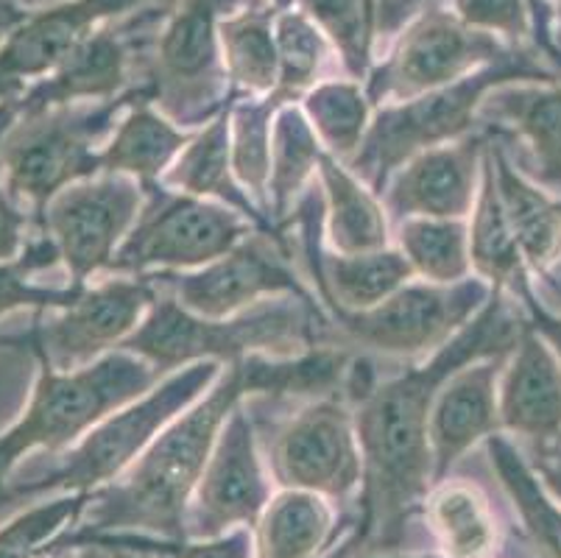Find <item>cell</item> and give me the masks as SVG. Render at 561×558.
Returning <instances> with one entry per match:
<instances>
[{
	"label": "cell",
	"mask_w": 561,
	"mask_h": 558,
	"mask_svg": "<svg viewBox=\"0 0 561 558\" xmlns=\"http://www.w3.org/2000/svg\"><path fill=\"white\" fill-rule=\"evenodd\" d=\"M302 112L308 115L324 151L350 162L364 146L371 126V101L358 81H324L305 95Z\"/></svg>",
	"instance_id": "35"
},
{
	"label": "cell",
	"mask_w": 561,
	"mask_h": 558,
	"mask_svg": "<svg viewBox=\"0 0 561 558\" xmlns=\"http://www.w3.org/2000/svg\"><path fill=\"white\" fill-rule=\"evenodd\" d=\"M294 7L328 37L352 79H369L377 25L364 0H294Z\"/></svg>",
	"instance_id": "38"
},
{
	"label": "cell",
	"mask_w": 561,
	"mask_h": 558,
	"mask_svg": "<svg viewBox=\"0 0 561 558\" xmlns=\"http://www.w3.org/2000/svg\"><path fill=\"white\" fill-rule=\"evenodd\" d=\"M450 9L469 29L523 45L534 37V20L525 0H450Z\"/></svg>",
	"instance_id": "40"
},
{
	"label": "cell",
	"mask_w": 561,
	"mask_h": 558,
	"mask_svg": "<svg viewBox=\"0 0 561 558\" xmlns=\"http://www.w3.org/2000/svg\"><path fill=\"white\" fill-rule=\"evenodd\" d=\"M400 252L413 276L433 285L469 280V229L453 218H408L400 224Z\"/></svg>",
	"instance_id": "34"
},
{
	"label": "cell",
	"mask_w": 561,
	"mask_h": 558,
	"mask_svg": "<svg viewBox=\"0 0 561 558\" xmlns=\"http://www.w3.org/2000/svg\"><path fill=\"white\" fill-rule=\"evenodd\" d=\"M268 500L272 489L263 472L252 419L238 406L218 433L193 491L185 539H216L238 528H254Z\"/></svg>",
	"instance_id": "16"
},
{
	"label": "cell",
	"mask_w": 561,
	"mask_h": 558,
	"mask_svg": "<svg viewBox=\"0 0 561 558\" xmlns=\"http://www.w3.org/2000/svg\"><path fill=\"white\" fill-rule=\"evenodd\" d=\"M324 146L316 137L308 115L299 106H279L272 123V173H268V218L272 224L283 221L294 209L299 193L310 182Z\"/></svg>",
	"instance_id": "32"
},
{
	"label": "cell",
	"mask_w": 561,
	"mask_h": 558,
	"mask_svg": "<svg viewBox=\"0 0 561 558\" xmlns=\"http://www.w3.org/2000/svg\"><path fill=\"white\" fill-rule=\"evenodd\" d=\"M59 263L54 243L48 235L28 240L23 254L14 260H0V319L18 310H65L76 301L84 285H70V288H45V285L32 283V276L37 271L50 269Z\"/></svg>",
	"instance_id": "37"
},
{
	"label": "cell",
	"mask_w": 561,
	"mask_h": 558,
	"mask_svg": "<svg viewBox=\"0 0 561 558\" xmlns=\"http://www.w3.org/2000/svg\"><path fill=\"white\" fill-rule=\"evenodd\" d=\"M425 514L445 556L492 558L497 553L494 514L476 486L438 480V489L425 500Z\"/></svg>",
	"instance_id": "31"
},
{
	"label": "cell",
	"mask_w": 561,
	"mask_h": 558,
	"mask_svg": "<svg viewBox=\"0 0 561 558\" xmlns=\"http://www.w3.org/2000/svg\"><path fill=\"white\" fill-rule=\"evenodd\" d=\"M517 54L503 39L469 29L436 0H427L420 12L408 20L394 48L380 68L369 73L366 95L375 104H397L425 92L467 79L478 70L497 65Z\"/></svg>",
	"instance_id": "10"
},
{
	"label": "cell",
	"mask_w": 561,
	"mask_h": 558,
	"mask_svg": "<svg viewBox=\"0 0 561 558\" xmlns=\"http://www.w3.org/2000/svg\"><path fill=\"white\" fill-rule=\"evenodd\" d=\"M486 148V137L472 132L456 143L416 153L386 184V213L400 224L408 218L463 221L481 191Z\"/></svg>",
	"instance_id": "18"
},
{
	"label": "cell",
	"mask_w": 561,
	"mask_h": 558,
	"mask_svg": "<svg viewBox=\"0 0 561 558\" xmlns=\"http://www.w3.org/2000/svg\"><path fill=\"white\" fill-rule=\"evenodd\" d=\"M503 355L478 357L447 377L433 399L427 442H431L433 475L445 480L458 460L483 439L500 433L497 388L500 372L506 363Z\"/></svg>",
	"instance_id": "20"
},
{
	"label": "cell",
	"mask_w": 561,
	"mask_h": 558,
	"mask_svg": "<svg viewBox=\"0 0 561 558\" xmlns=\"http://www.w3.org/2000/svg\"><path fill=\"white\" fill-rule=\"evenodd\" d=\"M157 291L151 276L140 280H106L95 288H81L65 310H54L48 324H34L23 338H7V344H25L48 357L56 368H79L124 346L126 338L142 324Z\"/></svg>",
	"instance_id": "13"
},
{
	"label": "cell",
	"mask_w": 561,
	"mask_h": 558,
	"mask_svg": "<svg viewBox=\"0 0 561 558\" xmlns=\"http://www.w3.org/2000/svg\"><path fill=\"white\" fill-rule=\"evenodd\" d=\"M28 9H23L18 0H0V45L12 37L14 31L28 20Z\"/></svg>",
	"instance_id": "44"
},
{
	"label": "cell",
	"mask_w": 561,
	"mask_h": 558,
	"mask_svg": "<svg viewBox=\"0 0 561 558\" xmlns=\"http://www.w3.org/2000/svg\"><path fill=\"white\" fill-rule=\"evenodd\" d=\"M274 95L238 99L229 106L232 173L243 191L268 218V173H272V123L279 110ZM272 221V218H268Z\"/></svg>",
	"instance_id": "33"
},
{
	"label": "cell",
	"mask_w": 561,
	"mask_h": 558,
	"mask_svg": "<svg viewBox=\"0 0 561 558\" xmlns=\"http://www.w3.org/2000/svg\"><path fill=\"white\" fill-rule=\"evenodd\" d=\"M272 469L285 489L344 500L364 480L355 411L339 397H321L290 419L272 447Z\"/></svg>",
	"instance_id": "14"
},
{
	"label": "cell",
	"mask_w": 561,
	"mask_h": 558,
	"mask_svg": "<svg viewBox=\"0 0 561 558\" xmlns=\"http://www.w3.org/2000/svg\"><path fill=\"white\" fill-rule=\"evenodd\" d=\"M221 377V363H193L173 372L140 399L110 413L68 453L54 472L28 483L0 486V505L39 494H93L117 480L140 458L162 430L210 391Z\"/></svg>",
	"instance_id": "7"
},
{
	"label": "cell",
	"mask_w": 561,
	"mask_h": 558,
	"mask_svg": "<svg viewBox=\"0 0 561 558\" xmlns=\"http://www.w3.org/2000/svg\"><path fill=\"white\" fill-rule=\"evenodd\" d=\"M149 18L129 14L121 23L101 25L95 34L84 39L68 59L50 76L37 81L18 99L20 115L43 112L50 106L68 104H99L126 95L124 87L129 84L131 61H135V43L142 25Z\"/></svg>",
	"instance_id": "19"
},
{
	"label": "cell",
	"mask_w": 561,
	"mask_h": 558,
	"mask_svg": "<svg viewBox=\"0 0 561 558\" xmlns=\"http://www.w3.org/2000/svg\"><path fill=\"white\" fill-rule=\"evenodd\" d=\"M50 558H112L110 547H101V545H70V547H59L54 550Z\"/></svg>",
	"instance_id": "45"
},
{
	"label": "cell",
	"mask_w": 561,
	"mask_h": 558,
	"mask_svg": "<svg viewBox=\"0 0 561 558\" xmlns=\"http://www.w3.org/2000/svg\"><path fill=\"white\" fill-rule=\"evenodd\" d=\"M310 310L313 305L290 296L260 301L229 319H204L168 296L151 305L121 350L149 361L160 375L193 363H238L252 355L294 357V352H308L313 344Z\"/></svg>",
	"instance_id": "4"
},
{
	"label": "cell",
	"mask_w": 561,
	"mask_h": 558,
	"mask_svg": "<svg viewBox=\"0 0 561 558\" xmlns=\"http://www.w3.org/2000/svg\"><path fill=\"white\" fill-rule=\"evenodd\" d=\"M366 9H369V14L375 18V25H377V12H380V7H377V0H364Z\"/></svg>",
	"instance_id": "51"
},
{
	"label": "cell",
	"mask_w": 561,
	"mask_h": 558,
	"mask_svg": "<svg viewBox=\"0 0 561 558\" xmlns=\"http://www.w3.org/2000/svg\"><path fill=\"white\" fill-rule=\"evenodd\" d=\"M135 90L99 104L50 106L12 121L0 137V182L39 221L50 198L101 173V148L115 132Z\"/></svg>",
	"instance_id": "6"
},
{
	"label": "cell",
	"mask_w": 561,
	"mask_h": 558,
	"mask_svg": "<svg viewBox=\"0 0 561 558\" xmlns=\"http://www.w3.org/2000/svg\"><path fill=\"white\" fill-rule=\"evenodd\" d=\"M380 558H450V556H380Z\"/></svg>",
	"instance_id": "52"
},
{
	"label": "cell",
	"mask_w": 561,
	"mask_h": 558,
	"mask_svg": "<svg viewBox=\"0 0 561 558\" xmlns=\"http://www.w3.org/2000/svg\"><path fill=\"white\" fill-rule=\"evenodd\" d=\"M90 505V494H59L9 520L0 528V558H39L56 534Z\"/></svg>",
	"instance_id": "39"
},
{
	"label": "cell",
	"mask_w": 561,
	"mask_h": 558,
	"mask_svg": "<svg viewBox=\"0 0 561 558\" xmlns=\"http://www.w3.org/2000/svg\"><path fill=\"white\" fill-rule=\"evenodd\" d=\"M481 115L494 117L528 146L539 184H561V84L497 87L486 95Z\"/></svg>",
	"instance_id": "24"
},
{
	"label": "cell",
	"mask_w": 561,
	"mask_h": 558,
	"mask_svg": "<svg viewBox=\"0 0 561 558\" xmlns=\"http://www.w3.org/2000/svg\"><path fill=\"white\" fill-rule=\"evenodd\" d=\"M355 550H358V536H355V525H352L350 536H346V539H341V545H335L333 550L324 553V556H319V558H352V553Z\"/></svg>",
	"instance_id": "46"
},
{
	"label": "cell",
	"mask_w": 561,
	"mask_h": 558,
	"mask_svg": "<svg viewBox=\"0 0 561 558\" xmlns=\"http://www.w3.org/2000/svg\"><path fill=\"white\" fill-rule=\"evenodd\" d=\"M249 394H254V386L247 361L229 363L207 397L173 419L121 478L90 494L84 511L90 522L73 536L142 531L151 539H185L187 505L198 478L218 433Z\"/></svg>",
	"instance_id": "2"
},
{
	"label": "cell",
	"mask_w": 561,
	"mask_h": 558,
	"mask_svg": "<svg viewBox=\"0 0 561 558\" xmlns=\"http://www.w3.org/2000/svg\"><path fill=\"white\" fill-rule=\"evenodd\" d=\"M151 0H62L28 20L0 45V101H18L54 73L101 25L135 14Z\"/></svg>",
	"instance_id": "17"
},
{
	"label": "cell",
	"mask_w": 561,
	"mask_h": 558,
	"mask_svg": "<svg viewBox=\"0 0 561 558\" xmlns=\"http://www.w3.org/2000/svg\"><path fill=\"white\" fill-rule=\"evenodd\" d=\"M489 153H492L500 198L525 265L537 274H550V269L561 260V202L550 198L542 184L517 171L503 148L489 143Z\"/></svg>",
	"instance_id": "26"
},
{
	"label": "cell",
	"mask_w": 561,
	"mask_h": 558,
	"mask_svg": "<svg viewBox=\"0 0 561 558\" xmlns=\"http://www.w3.org/2000/svg\"><path fill=\"white\" fill-rule=\"evenodd\" d=\"M517 299L523 301L525 321H528L530 330L542 338L545 344L550 346V352L556 355V361L561 363V314H553V310H548L545 305H539L534 288H525Z\"/></svg>",
	"instance_id": "42"
},
{
	"label": "cell",
	"mask_w": 561,
	"mask_h": 558,
	"mask_svg": "<svg viewBox=\"0 0 561 558\" xmlns=\"http://www.w3.org/2000/svg\"><path fill=\"white\" fill-rule=\"evenodd\" d=\"M234 99H238V95H234ZM232 101H229L202 132H196V135L191 137V143L182 148L176 162L168 168L162 182H165V187H171V191L187 193V196L196 198H207V202L227 204V207L238 209L243 218H249L260 232L279 238L274 224L268 221L263 209L249 198V193L243 191L232 173V143H229V106H232Z\"/></svg>",
	"instance_id": "22"
},
{
	"label": "cell",
	"mask_w": 561,
	"mask_h": 558,
	"mask_svg": "<svg viewBox=\"0 0 561 558\" xmlns=\"http://www.w3.org/2000/svg\"><path fill=\"white\" fill-rule=\"evenodd\" d=\"M146 202V187L131 176L99 173L65 187L50 198L39 227L54 243L73 285H87L99 271H110L117 249L135 227Z\"/></svg>",
	"instance_id": "12"
},
{
	"label": "cell",
	"mask_w": 561,
	"mask_h": 558,
	"mask_svg": "<svg viewBox=\"0 0 561 558\" xmlns=\"http://www.w3.org/2000/svg\"><path fill=\"white\" fill-rule=\"evenodd\" d=\"M335 514L316 491L285 489L254 525L257 558H319L335 542Z\"/></svg>",
	"instance_id": "29"
},
{
	"label": "cell",
	"mask_w": 561,
	"mask_h": 558,
	"mask_svg": "<svg viewBox=\"0 0 561 558\" xmlns=\"http://www.w3.org/2000/svg\"><path fill=\"white\" fill-rule=\"evenodd\" d=\"M324 229L335 254L377 252L389 246V213L380 196L346 162L324 151L319 162Z\"/></svg>",
	"instance_id": "25"
},
{
	"label": "cell",
	"mask_w": 561,
	"mask_h": 558,
	"mask_svg": "<svg viewBox=\"0 0 561 558\" xmlns=\"http://www.w3.org/2000/svg\"><path fill=\"white\" fill-rule=\"evenodd\" d=\"M18 117V101H0V137ZM32 215L25 213L0 182V260H14L25 249V229Z\"/></svg>",
	"instance_id": "41"
},
{
	"label": "cell",
	"mask_w": 561,
	"mask_h": 558,
	"mask_svg": "<svg viewBox=\"0 0 561 558\" xmlns=\"http://www.w3.org/2000/svg\"><path fill=\"white\" fill-rule=\"evenodd\" d=\"M556 469H561V458H559V467H556Z\"/></svg>",
	"instance_id": "53"
},
{
	"label": "cell",
	"mask_w": 561,
	"mask_h": 558,
	"mask_svg": "<svg viewBox=\"0 0 561 558\" xmlns=\"http://www.w3.org/2000/svg\"><path fill=\"white\" fill-rule=\"evenodd\" d=\"M37 357V383L18 422L0 433V486L34 449L62 453L76 447L110 413L140 399L160 383V372L131 352H110L79 368H56Z\"/></svg>",
	"instance_id": "3"
},
{
	"label": "cell",
	"mask_w": 561,
	"mask_h": 558,
	"mask_svg": "<svg viewBox=\"0 0 561 558\" xmlns=\"http://www.w3.org/2000/svg\"><path fill=\"white\" fill-rule=\"evenodd\" d=\"M241 0H173L165 9V23L157 31L154 54L149 61L151 104L173 123L198 126L213 121L238 92L227 87V70L218 43V23L238 9Z\"/></svg>",
	"instance_id": "8"
},
{
	"label": "cell",
	"mask_w": 561,
	"mask_h": 558,
	"mask_svg": "<svg viewBox=\"0 0 561 558\" xmlns=\"http://www.w3.org/2000/svg\"><path fill=\"white\" fill-rule=\"evenodd\" d=\"M486 449L500 486L519 511L525 534L539 558H561V505L545 486L542 475H537L523 453L500 433L486 439Z\"/></svg>",
	"instance_id": "30"
},
{
	"label": "cell",
	"mask_w": 561,
	"mask_h": 558,
	"mask_svg": "<svg viewBox=\"0 0 561 558\" xmlns=\"http://www.w3.org/2000/svg\"><path fill=\"white\" fill-rule=\"evenodd\" d=\"M173 299L204 319H229L272 296H297L316 307L297 271L290 269L283 240L274 235H247L232 252L196 271L165 276Z\"/></svg>",
	"instance_id": "15"
},
{
	"label": "cell",
	"mask_w": 561,
	"mask_h": 558,
	"mask_svg": "<svg viewBox=\"0 0 561 558\" xmlns=\"http://www.w3.org/2000/svg\"><path fill=\"white\" fill-rule=\"evenodd\" d=\"M530 9V20H534V45L542 56H548L553 65L561 68V45L556 43V34L550 29V3L548 0H525Z\"/></svg>",
	"instance_id": "43"
},
{
	"label": "cell",
	"mask_w": 561,
	"mask_h": 558,
	"mask_svg": "<svg viewBox=\"0 0 561 558\" xmlns=\"http://www.w3.org/2000/svg\"><path fill=\"white\" fill-rule=\"evenodd\" d=\"M115 550V547H112ZM112 558H151L149 553H137V550H124V547H117L115 553H112Z\"/></svg>",
	"instance_id": "48"
},
{
	"label": "cell",
	"mask_w": 561,
	"mask_h": 558,
	"mask_svg": "<svg viewBox=\"0 0 561 558\" xmlns=\"http://www.w3.org/2000/svg\"><path fill=\"white\" fill-rule=\"evenodd\" d=\"M539 475H542V480H545V486L550 489V494H553V498L561 503V469L542 464V467H539Z\"/></svg>",
	"instance_id": "47"
},
{
	"label": "cell",
	"mask_w": 561,
	"mask_h": 558,
	"mask_svg": "<svg viewBox=\"0 0 561 558\" xmlns=\"http://www.w3.org/2000/svg\"><path fill=\"white\" fill-rule=\"evenodd\" d=\"M193 132L182 129L162 110L151 104L146 87L135 90V99L117 121L115 132L101 148V173L131 176L140 184H157L176 162Z\"/></svg>",
	"instance_id": "23"
},
{
	"label": "cell",
	"mask_w": 561,
	"mask_h": 558,
	"mask_svg": "<svg viewBox=\"0 0 561 558\" xmlns=\"http://www.w3.org/2000/svg\"><path fill=\"white\" fill-rule=\"evenodd\" d=\"M492 296L486 280L456 285L408 283L364 314H333L350 341L394 357L438 352L476 319Z\"/></svg>",
	"instance_id": "11"
},
{
	"label": "cell",
	"mask_w": 561,
	"mask_h": 558,
	"mask_svg": "<svg viewBox=\"0 0 561 558\" xmlns=\"http://www.w3.org/2000/svg\"><path fill=\"white\" fill-rule=\"evenodd\" d=\"M469 260L472 269L486 280L492 288L512 294L517 299L525 288H530L528 265H525L514 229L508 224L506 207L500 198L497 176H494L492 153L486 148L481 171V191H478L472 221H469Z\"/></svg>",
	"instance_id": "28"
},
{
	"label": "cell",
	"mask_w": 561,
	"mask_h": 558,
	"mask_svg": "<svg viewBox=\"0 0 561 558\" xmlns=\"http://www.w3.org/2000/svg\"><path fill=\"white\" fill-rule=\"evenodd\" d=\"M523 330L525 316L517 319L506 307V294L492 288L481 314L431 361L360 394L355 408L364 455L358 550H394L405 536V522L427 500L436 480L427 424L442 383L478 357L512 352Z\"/></svg>",
	"instance_id": "1"
},
{
	"label": "cell",
	"mask_w": 561,
	"mask_h": 558,
	"mask_svg": "<svg viewBox=\"0 0 561 558\" xmlns=\"http://www.w3.org/2000/svg\"><path fill=\"white\" fill-rule=\"evenodd\" d=\"M556 20H559V31H556V43L561 45V0H556Z\"/></svg>",
	"instance_id": "50"
},
{
	"label": "cell",
	"mask_w": 561,
	"mask_h": 558,
	"mask_svg": "<svg viewBox=\"0 0 561 558\" xmlns=\"http://www.w3.org/2000/svg\"><path fill=\"white\" fill-rule=\"evenodd\" d=\"M514 81H556L553 70L542 68L534 56L512 54L467 79L416 99L386 104L375 112L364 146L346 166L380 196L389 179L416 153L447 146L472 135L486 95Z\"/></svg>",
	"instance_id": "5"
},
{
	"label": "cell",
	"mask_w": 561,
	"mask_h": 558,
	"mask_svg": "<svg viewBox=\"0 0 561 558\" xmlns=\"http://www.w3.org/2000/svg\"><path fill=\"white\" fill-rule=\"evenodd\" d=\"M279 9L272 3H247L224 14L218 23L224 70L229 90L241 99H263L277 87V39H274V18Z\"/></svg>",
	"instance_id": "27"
},
{
	"label": "cell",
	"mask_w": 561,
	"mask_h": 558,
	"mask_svg": "<svg viewBox=\"0 0 561 558\" xmlns=\"http://www.w3.org/2000/svg\"><path fill=\"white\" fill-rule=\"evenodd\" d=\"M265 3H272L274 9H279V12H283V9L294 7V0H265Z\"/></svg>",
	"instance_id": "49"
},
{
	"label": "cell",
	"mask_w": 561,
	"mask_h": 558,
	"mask_svg": "<svg viewBox=\"0 0 561 558\" xmlns=\"http://www.w3.org/2000/svg\"><path fill=\"white\" fill-rule=\"evenodd\" d=\"M497 408L500 430L542 447L561 442V363L528 321L500 372Z\"/></svg>",
	"instance_id": "21"
},
{
	"label": "cell",
	"mask_w": 561,
	"mask_h": 558,
	"mask_svg": "<svg viewBox=\"0 0 561 558\" xmlns=\"http://www.w3.org/2000/svg\"><path fill=\"white\" fill-rule=\"evenodd\" d=\"M274 39H277L279 70L272 95L285 106L294 104L297 99H305L313 90L333 45L316 29L313 20L299 12L297 7L277 12Z\"/></svg>",
	"instance_id": "36"
},
{
	"label": "cell",
	"mask_w": 561,
	"mask_h": 558,
	"mask_svg": "<svg viewBox=\"0 0 561 558\" xmlns=\"http://www.w3.org/2000/svg\"><path fill=\"white\" fill-rule=\"evenodd\" d=\"M142 187L140 215L110 265L115 274L204 269L252 235V221L227 204L187 196L165 184Z\"/></svg>",
	"instance_id": "9"
}]
</instances>
